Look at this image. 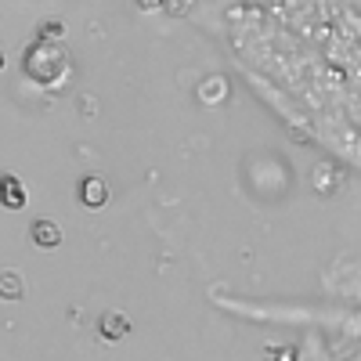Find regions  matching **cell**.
I'll return each mask as SVG.
<instances>
[{"label": "cell", "mask_w": 361, "mask_h": 361, "mask_svg": "<svg viewBox=\"0 0 361 361\" xmlns=\"http://www.w3.org/2000/svg\"><path fill=\"white\" fill-rule=\"evenodd\" d=\"M25 73L33 76V80H40V83H51V80H58L66 73V51L58 47V44H37L33 51L25 54Z\"/></svg>", "instance_id": "obj_1"}, {"label": "cell", "mask_w": 361, "mask_h": 361, "mask_svg": "<svg viewBox=\"0 0 361 361\" xmlns=\"http://www.w3.org/2000/svg\"><path fill=\"white\" fill-rule=\"evenodd\" d=\"M29 238H33V246H40V250H54V246H62V231H58V224H54V221H47V217L33 221V228H29Z\"/></svg>", "instance_id": "obj_2"}, {"label": "cell", "mask_w": 361, "mask_h": 361, "mask_svg": "<svg viewBox=\"0 0 361 361\" xmlns=\"http://www.w3.org/2000/svg\"><path fill=\"white\" fill-rule=\"evenodd\" d=\"M80 199H83V206L98 209V206H105V199H109V185H105L102 177H83V185H80Z\"/></svg>", "instance_id": "obj_3"}, {"label": "cell", "mask_w": 361, "mask_h": 361, "mask_svg": "<svg viewBox=\"0 0 361 361\" xmlns=\"http://www.w3.org/2000/svg\"><path fill=\"white\" fill-rule=\"evenodd\" d=\"M0 202H4L8 209H22L25 206V188H22V180L4 173L0 177Z\"/></svg>", "instance_id": "obj_4"}, {"label": "cell", "mask_w": 361, "mask_h": 361, "mask_svg": "<svg viewBox=\"0 0 361 361\" xmlns=\"http://www.w3.org/2000/svg\"><path fill=\"white\" fill-rule=\"evenodd\" d=\"M102 333H105V340H119V336H123L127 333V329H130V322L123 318V314H102Z\"/></svg>", "instance_id": "obj_5"}, {"label": "cell", "mask_w": 361, "mask_h": 361, "mask_svg": "<svg viewBox=\"0 0 361 361\" xmlns=\"http://www.w3.org/2000/svg\"><path fill=\"white\" fill-rule=\"evenodd\" d=\"M25 289H22V279L15 271H0V300H18Z\"/></svg>", "instance_id": "obj_6"}, {"label": "cell", "mask_w": 361, "mask_h": 361, "mask_svg": "<svg viewBox=\"0 0 361 361\" xmlns=\"http://www.w3.org/2000/svg\"><path fill=\"white\" fill-rule=\"evenodd\" d=\"M0 66H4V54H0Z\"/></svg>", "instance_id": "obj_7"}]
</instances>
